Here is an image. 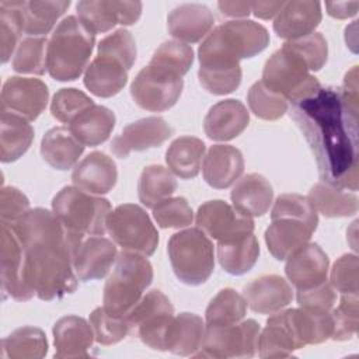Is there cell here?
<instances>
[{
  "instance_id": "24",
  "label": "cell",
  "mask_w": 359,
  "mask_h": 359,
  "mask_svg": "<svg viewBox=\"0 0 359 359\" xmlns=\"http://www.w3.org/2000/svg\"><path fill=\"white\" fill-rule=\"evenodd\" d=\"M248 123L250 114L245 105L238 100L229 98L210 107L203 119V129L209 139L227 142L241 135Z\"/></svg>"
},
{
  "instance_id": "19",
  "label": "cell",
  "mask_w": 359,
  "mask_h": 359,
  "mask_svg": "<svg viewBox=\"0 0 359 359\" xmlns=\"http://www.w3.org/2000/svg\"><path fill=\"white\" fill-rule=\"evenodd\" d=\"M216 29L227 50L237 60L254 57L269 45L266 28L251 20L227 21Z\"/></svg>"
},
{
  "instance_id": "49",
  "label": "cell",
  "mask_w": 359,
  "mask_h": 359,
  "mask_svg": "<svg viewBox=\"0 0 359 359\" xmlns=\"http://www.w3.org/2000/svg\"><path fill=\"white\" fill-rule=\"evenodd\" d=\"M90 325L95 341L101 345L118 344L130 332L126 317L111 314L104 307H97L91 311Z\"/></svg>"
},
{
  "instance_id": "47",
  "label": "cell",
  "mask_w": 359,
  "mask_h": 359,
  "mask_svg": "<svg viewBox=\"0 0 359 359\" xmlns=\"http://www.w3.org/2000/svg\"><path fill=\"white\" fill-rule=\"evenodd\" d=\"M247 101L251 112L265 121H276L287 112V100L269 90L262 81L250 87Z\"/></svg>"
},
{
  "instance_id": "37",
  "label": "cell",
  "mask_w": 359,
  "mask_h": 359,
  "mask_svg": "<svg viewBox=\"0 0 359 359\" xmlns=\"http://www.w3.org/2000/svg\"><path fill=\"white\" fill-rule=\"evenodd\" d=\"M0 112V160L13 163L29 149L34 140V128L15 114Z\"/></svg>"
},
{
  "instance_id": "48",
  "label": "cell",
  "mask_w": 359,
  "mask_h": 359,
  "mask_svg": "<svg viewBox=\"0 0 359 359\" xmlns=\"http://www.w3.org/2000/svg\"><path fill=\"white\" fill-rule=\"evenodd\" d=\"M271 219L299 220L313 230L317 229L318 215L307 196L299 194H282L276 198L271 212Z\"/></svg>"
},
{
  "instance_id": "12",
  "label": "cell",
  "mask_w": 359,
  "mask_h": 359,
  "mask_svg": "<svg viewBox=\"0 0 359 359\" xmlns=\"http://www.w3.org/2000/svg\"><path fill=\"white\" fill-rule=\"evenodd\" d=\"M182 88L184 81L181 77L147 65L133 79L130 95L140 108L151 112H163L177 104Z\"/></svg>"
},
{
  "instance_id": "20",
  "label": "cell",
  "mask_w": 359,
  "mask_h": 359,
  "mask_svg": "<svg viewBox=\"0 0 359 359\" xmlns=\"http://www.w3.org/2000/svg\"><path fill=\"white\" fill-rule=\"evenodd\" d=\"M247 306L258 314H273L285 309L293 299L290 283L279 275H262L243 289Z\"/></svg>"
},
{
  "instance_id": "41",
  "label": "cell",
  "mask_w": 359,
  "mask_h": 359,
  "mask_svg": "<svg viewBox=\"0 0 359 359\" xmlns=\"http://www.w3.org/2000/svg\"><path fill=\"white\" fill-rule=\"evenodd\" d=\"M177 185V180L168 168L160 164H150L143 168L139 177V201L143 206L153 209L161 201L170 198L175 192Z\"/></svg>"
},
{
  "instance_id": "53",
  "label": "cell",
  "mask_w": 359,
  "mask_h": 359,
  "mask_svg": "<svg viewBox=\"0 0 359 359\" xmlns=\"http://www.w3.org/2000/svg\"><path fill=\"white\" fill-rule=\"evenodd\" d=\"M153 217L161 229L187 227L194 220V212L182 196L167 198L153 208Z\"/></svg>"
},
{
  "instance_id": "61",
  "label": "cell",
  "mask_w": 359,
  "mask_h": 359,
  "mask_svg": "<svg viewBox=\"0 0 359 359\" xmlns=\"http://www.w3.org/2000/svg\"><path fill=\"white\" fill-rule=\"evenodd\" d=\"M217 7L227 17H247L251 13L250 1H219Z\"/></svg>"
},
{
  "instance_id": "28",
  "label": "cell",
  "mask_w": 359,
  "mask_h": 359,
  "mask_svg": "<svg viewBox=\"0 0 359 359\" xmlns=\"http://www.w3.org/2000/svg\"><path fill=\"white\" fill-rule=\"evenodd\" d=\"M230 198L238 213L247 217H258L268 212L273 199V189L264 175L251 172L236 182Z\"/></svg>"
},
{
  "instance_id": "10",
  "label": "cell",
  "mask_w": 359,
  "mask_h": 359,
  "mask_svg": "<svg viewBox=\"0 0 359 359\" xmlns=\"http://www.w3.org/2000/svg\"><path fill=\"white\" fill-rule=\"evenodd\" d=\"M259 324L252 320H244L230 325H205L201 348L196 358H252L258 348Z\"/></svg>"
},
{
  "instance_id": "17",
  "label": "cell",
  "mask_w": 359,
  "mask_h": 359,
  "mask_svg": "<svg viewBox=\"0 0 359 359\" xmlns=\"http://www.w3.org/2000/svg\"><path fill=\"white\" fill-rule=\"evenodd\" d=\"M24 248L11 226L1 224L0 233V265L1 289L8 297L17 302L31 299L24 283Z\"/></svg>"
},
{
  "instance_id": "1",
  "label": "cell",
  "mask_w": 359,
  "mask_h": 359,
  "mask_svg": "<svg viewBox=\"0 0 359 359\" xmlns=\"http://www.w3.org/2000/svg\"><path fill=\"white\" fill-rule=\"evenodd\" d=\"M290 118L309 143L321 181L342 189H358V114L342 101L334 87L292 102Z\"/></svg>"
},
{
  "instance_id": "57",
  "label": "cell",
  "mask_w": 359,
  "mask_h": 359,
  "mask_svg": "<svg viewBox=\"0 0 359 359\" xmlns=\"http://www.w3.org/2000/svg\"><path fill=\"white\" fill-rule=\"evenodd\" d=\"M297 303L300 307H314L323 310H332L337 302L335 289L328 280L309 289L297 290Z\"/></svg>"
},
{
  "instance_id": "50",
  "label": "cell",
  "mask_w": 359,
  "mask_h": 359,
  "mask_svg": "<svg viewBox=\"0 0 359 359\" xmlns=\"http://www.w3.org/2000/svg\"><path fill=\"white\" fill-rule=\"evenodd\" d=\"M97 55L109 56L130 70L136 60L137 50L132 34L125 28H119L98 42Z\"/></svg>"
},
{
  "instance_id": "27",
  "label": "cell",
  "mask_w": 359,
  "mask_h": 359,
  "mask_svg": "<svg viewBox=\"0 0 359 359\" xmlns=\"http://www.w3.org/2000/svg\"><path fill=\"white\" fill-rule=\"evenodd\" d=\"M203 178L212 188L224 189L244 172L243 153L230 144H215L203 157Z\"/></svg>"
},
{
  "instance_id": "32",
  "label": "cell",
  "mask_w": 359,
  "mask_h": 359,
  "mask_svg": "<svg viewBox=\"0 0 359 359\" xmlns=\"http://www.w3.org/2000/svg\"><path fill=\"white\" fill-rule=\"evenodd\" d=\"M259 244L254 233H244L217 241V259L224 272L244 275L257 264Z\"/></svg>"
},
{
  "instance_id": "26",
  "label": "cell",
  "mask_w": 359,
  "mask_h": 359,
  "mask_svg": "<svg viewBox=\"0 0 359 359\" xmlns=\"http://www.w3.org/2000/svg\"><path fill=\"white\" fill-rule=\"evenodd\" d=\"M213 22L212 11L199 3L181 4L167 15L168 32L184 43L199 42L210 32Z\"/></svg>"
},
{
  "instance_id": "44",
  "label": "cell",
  "mask_w": 359,
  "mask_h": 359,
  "mask_svg": "<svg viewBox=\"0 0 359 359\" xmlns=\"http://www.w3.org/2000/svg\"><path fill=\"white\" fill-rule=\"evenodd\" d=\"M194 63V50L177 39L163 42L150 59V66L168 74L184 77Z\"/></svg>"
},
{
  "instance_id": "9",
  "label": "cell",
  "mask_w": 359,
  "mask_h": 359,
  "mask_svg": "<svg viewBox=\"0 0 359 359\" xmlns=\"http://www.w3.org/2000/svg\"><path fill=\"white\" fill-rule=\"evenodd\" d=\"M198 57V79L208 93L224 95L238 88L243 76L240 60L224 48L216 28L199 45Z\"/></svg>"
},
{
  "instance_id": "30",
  "label": "cell",
  "mask_w": 359,
  "mask_h": 359,
  "mask_svg": "<svg viewBox=\"0 0 359 359\" xmlns=\"http://www.w3.org/2000/svg\"><path fill=\"white\" fill-rule=\"evenodd\" d=\"M313 233L311 227L299 220L276 219L265 230V243L272 257L283 261L307 244Z\"/></svg>"
},
{
  "instance_id": "11",
  "label": "cell",
  "mask_w": 359,
  "mask_h": 359,
  "mask_svg": "<svg viewBox=\"0 0 359 359\" xmlns=\"http://www.w3.org/2000/svg\"><path fill=\"white\" fill-rule=\"evenodd\" d=\"M174 307L168 297L158 289H153L136 303L126 316L129 330L144 345L156 351H164V338Z\"/></svg>"
},
{
  "instance_id": "46",
  "label": "cell",
  "mask_w": 359,
  "mask_h": 359,
  "mask_svg": "<svg viewBox=\"0 0 359 359\" xmlns=\"http://www.w3.org/2000/svg\"><path fill=\"white\" fill-rule=\"evenodd\" d=\"M22 3L15 0L0 1V49L1 63H7L24 32Z\"/></svg>"
},
{
  "instance_id": "2",
  "label": "cell",
  "mask_w": 359,
  "mask_h": 359,
  "mask_svg": "<svg viewBox=\"0 0 359 359\" xmlns=\"http://www.w3.org/2000/svg\"><path fill=\"white\" fill-rule=\"evenodd\" d=\"M24 252V283L43 302L60 299L77 289L74 257L84 236L67 230L53 212L29 209L14 226Z\"/></svg>"
},
{
  "instance_id": "31",
  "label": "cell",
  "mask_w": 359,
  "mask_h": 359,
  "mask_svg": "<svg viewBox=\"0 0 359 359\" xmlns=\"http://www.w3.org/2000/svg\"><path fill=\"white\" fill-rule=\"evenodd\" d=\"M128 69L118 60L97 55L84 73L87 90L101 98L116 95L128 81Z\"/></svg>"
},
{
  "instance_id": "54",
  "label": "cell",
  "mask_w": 359,
  "mask_h": 359,
  "mask_svg": "<svg viewBox=\"0 0 359 359\" xmlns=\"http://www.w3.org/2000/svg\"><path fill=\"white\" fill-rule=\"evenodd\" d=\"M303 59L310 72H318L327 62L328 45L321 32H313L304 38L283 43Z\"/></svg>"
},
{
  "instance_id": "36",
  "label": "cell",
  "mask_w": 359,
  "mask_h": 359,
  "mask_svg": "<svg viewBox=\"0 0 359 359\" xmlns=\"http://www.w3.org/2000/svg\"><path fill=\"white\" fill-rule=\"evenodd\" d=\"M115 122V114L109 108L94 104L79 114L69 123V129L84 146L94 147L109 137Z\"/></svg>"
},
{
  "instance_id": "13",
  "label": "cell",
  "mask_w": 359,
  "mask_h": 359,
  "mask_svg": "<svg viewBox=\"0 0 359 359\" xmlns=\"http://www.w3.org/2000/svg\"><path fill=\"white\" fill-rule=\"evenodd\" d=\"M48 98L49 90L42 80L13 76L3 84L0 111L15 114L31 122L43 112Z\"/></svg>"
},
{
  "instance_id": "16",
  "label": "cell",
  "mask_w": 359,
  "mask_h": 359,
  "mask_svg": "<svg viewBox=\"0 0 359 359\" xmlns=\"http://www.w3.org/2000/svg\"><path fill=\"white\" fill-rule=\"evenodd\" d=\"M172 128L161 116H147L126 125L111 142V151L126 158L132 151H144L161 146L172 135Z\"/></svg>"
},
{
  "instance_id": "7",
  "label": "cell",
  "mask_w": 359,
  "mask_h": 359,
  "mask_svg": "<svg viewBox=\"0 0 359 359\" xmlns=\"http://www.w3.org/2000/svg\"><path fill=\"white\" fill-rule=\"evenodd\" d=\"M269 90L294 102L316 93L321 84L307 65L287 46H282L265 62L261 80Z\"/></svg>"
},
{
  "instance_id": "60",
  "label": "cell",
  "mask_w": 359,
  "mask_h": 359,
  "mask_svg": "<svg viewBox=\"0 0 359 359\" xmlns=\"http://www.w3.org/2000/svg\"><path fill=\"white\" fill-rule=\"evenodd\" d=\"M283 4L285 1H252L251 11L258 18L269 20L280 11Z\"/></svg>"
},
{
  "instance_id": "58",
  "label": "cell",
  "mask_w": 359,
  "mask_h": 359,
  "mask_svg": "<svg viewBox=\"0 0 359 359\" xmlns=\"http://www.w3.org/2000/svg\"><path fill=\"white\" fill-rule=\"evenodd\" d=\"M341 98L344 104L353 112L358 114V66H353L344 79Z\"/></svg>"
},
{
  "instance_id": "42",
  "label": "cell",
  "mask_w": 359,
  "mask_h": 359,
  "mask_svg": "<svg viewBox=\"0 0 359 359\" xmlns=\"http://www.w3.org/2000/svg\"><path fill=\"white\" fill-rule=\"evenodd\" d=\"M67 0H45V1H24L22 21L24 32L29 36H45L49 34L60 15L69 8Z\"/></svg>"
},
{
  "instance_id": "52",
  "label": "cell",
  "mask_w": 359,
  "mask_h": 359,
  "mask_svg": "<svg viewBox=\"0 0 359 359\" xmlns=\"http://www.w3.org/2000/svg\"><path fill=\"white\" fill-rule=\"evenodd\" d=\"M358 294H341L339 304L337 309L331 310L332 314V335L334 341H348L358 332Z\"/></svg>"
},
{
  "instance_id": "22",
  "label": "cell",
  "mask_w": 359,
  "mask_h": 359,
  "mask_svg": "<svg viewBox=\"0 0 359 359\" xmlns=\"http://www.w3.org/2000/svg\"><path fill=\"white\" fill-rule=\"evenodd\" d=\"M118 251L114 241L102 236L83 238L74 257V272L81 282L102 279L116 261Z\"/></svg>"
},
{
  "instance_id": "35",
  "label": "cell",
  "mask_w": 359,
  "mask_h": 359,
  "mask_svg": "<svg viewBox=\"0 0 359 359\" xmlns=\"http://www.w3.org/2000/svg\"><path fill=\"white\" fill-rule=\"evenodd\" d=\"M287 314L302 348L321 344L331 338L334 328L331 310L299 307L289 309Z\"/></svg>"
},
{
  "instance_id": "4",
  "label": "cell",
  "mask_w": 359,
  "mask_h": 359,
  "mask_svg": "<svg viewBox=\"0 0 359 359\" xmlns=\"http://www.w3.org/2000/svg\"><path fill=\"white\" fill-rule=\"evenodd\" d=\"M153 280V266L147 258L137 252L118 254L115 268L105 282L102 307L115 316L126 317L142 299L143 292Z\"/></svg>"
},
{
  "instance_id": "45",
  "label": "cell",
  "mask_w": 359,
  "mask_h": 359,
  "mask_svg": "<svg viewBox=\"0 0 359 359\" xmlns=\"http://www.w3.org/2000/svg\"><path fill=\"white\" fill-rule=\"evenodd\" d=\"M48 43L46 36L24 38L14 53L13 70L21 74L42 76L48 70Z\"/></svg>"
},
{
  "instance_id": "15",
  "label": "cell",
  "mask_w": 359,
  "mask_h": 359,
  "mask_svg": "<svg viewBox=\"0 0 359 359\" xmlns=\"http://www.w3.org/2000/svg\"><path fill=\"white\" fill-rule=\"evenodd\" d=\"M196 226L208 237L217 241L254 231L252 219L238 213L231 205L222 199L208 201L199 206L196 212Z\"/></svg>"
},
{
  "instance_id": "6",
  "label": "cell",
  "mask_w": 359,
  "mask_h": 359,
  "mask_svg": "<svg viewBox=\"0 0 359 359\" xmlns=\"http://www.w3.org/2000/svg\"><path fill=\"white\" fill-rule=\"evenodd\" d=\"M52 212L70 231L81 236H102L111 203L77 187L62 188L52 199Z\"/></svg>"
},
{
  "instance_id": "59",
  "label": "cell",
  "mask_w": 359,
  "mask_h": 359,
  "mask_svg": "<svg viewBox=\"0 0 359 359\" xmlns=\"http://www.w3.org/2000/svg\"><path fill=\"white\" fill-rule=\"evenodd\" d=\"M325 8L328 15L338 20H344L358 13L359 1H327Z\"/></svg>"
},
{
  "instance_id": "56",
  "label": "cell",
  "mask_w": 359,
  "mask_h": 359,
  "mask_svg": "<svg viewBox=\"0 0 359 359\" xmlns=\"http://www.w3.org/2000/svg\"><path fill=\"white\" fill-rule=\"evenodd\" d=\"M29 210L28 198L15 187H3L0 192L1 224L14 226Z\"/></svg>"
},
{
  "instance_id": "34",
  "label": "cell",
  "mask_w": 359,
  "mask_h": 359,
  "mask_svg": "<svg viewBox=\"0 0 359 359\" xmlns=\"http://www.w3.org/2000/svg\"><path fill=\"white\" fill-rule=\"evenodd\" d=\"M84 151V144L66 126L49 129L41 140V154L55 170L72 168Z\"/></svg>"
},
{
  "instance_id": "5",
  "label": "cell",
  "mask_w": 359,
  "mask_h": 359,
  "mask_svg": "<svg viewBox=\"0 0 359 359\" xmlns=\"http://www.w3.org/2000/svg\"><path fill=\"white\" fill-rule=\"evenodd\" d=\"M167 252L175 276L185 285H202L213 273V243L198 227L174 233L168 240Z\"/></svg>"
},
{
  "instance_id": "38",
  "label": "cell",
  "mask_w": 359,
  "mask_h": 359,
  "mask_svg": "<svg viewBox=\"0 0 359 359\" xmlns=\"http://www.w3.org/2000/svg\"><path fill=\"white\" fill-rule=\"evenodd\" d=\"M205 143L194 136L177 137L165 151V163L172 174L182 180L195 178L205 157Z\"/></svg>"
},
{
  "instance_id": "3",
  "label": "cell",
  "mask_w": 359,
  "mask_h": 359,
  "mask_svg": "<svg viewBox=\"0 0 359 359\" xmlns=\"http://www.w3.org/2000/svg\"><path fill=\"white\" fill-rule=\"evenodd\" d=\"M95 43L91 32L76 15L63 18L48 43V73L57 81H73L88 67Z\"/></svg>"
},
{
  "instance_id": "14",
  "label": "cell",
  "mask_w": 359,
  "mask_h": 359,
  "mask_svg": "<svg viewBox=\"0 0 359 359\" xmlns=\"http://www.w3.org/2000/svg\"><path fill=\"white\" fill-rule=\"evenodd\" d=\"M140 1L83 0L76 6L79 20L94 34L107 32L116 24L133 25L142 14Z\"/></svg>"
},
{
  "instance_id": "8",
  "label": "cell",
  "mask_w": 359,
  "mask_h": 359,
  "mask_svg": "<svg viewBox=\"0 0 359 359\" xmlns=\"http://www.w3.org/2000/svg\"><path fill=\"white\" fill-rule=\"evenodd\" d=\"M107 233L123 251L144 257L154 254L158 245V233L146 210L135 203H123L109 212Z\"/></svg>"
},
{
  "instance_id": "29",
  "label": "cell",
  "mask_w": 359,
  "mask_h": 359,
  "mask_svg": "<svg viewBox=\"0 0 359 359\" xmlns=\"http://www.w3.org/2000/svg\"><path fill=\"white\" fill-rule=\"evenodd\" d=\"M302 345L292 328L287 310H279L266 320L258 337V355L262 359L287 358Z\"/></svg>"
},
{
  "instance_id": "25",
  "label": "cell",
  "mask_w": 359,
  "mask_h": 359,
  "mask_svg": "<svg viewBox=\"0 0 359 359\" xmlns=\"http://www.w3.org/2000/svg\"><path fill=\"white\" fill-rule=\"evenodd\" d=\"M116 180V164L102 151H93L86 156L72 172L74 187L93 195L108 194L115 187Z\"/></svg>"
},
{
  "instance_id": "43",
  "label": "cell",
  "mask_w": 359,
  "mask_h": 359,
  "mask_svg": "<svg viewBox=\"0 0 359 359\" xmlns=\"http://www.w3.org/2000/svg\"><path fill=\"white\" fill-rule=\"evenodd\" d=\"M247 311L243 294L231 287H224L210 300L206 307V325H230L240 323Z\"/></svg>"
},
{
  "instance_id": "23",
  "label": "cell",
  "mask_w": 359,
  "mask_h": 359,
  "mask_svg": "<svg viewBox=\"0 0 359 359\" xmlns=\"http://www.w3.org/2000/svg\"><path fill=\"white\" fill-rule=\"evenodd\" d=\"M55 358H88L93 349L94 331L83 317L65 316L53 325Z\"/></svg>"
},
{
  "instance_id": "18",
  "label": "cell",
  "mask_w": 359,
  "mask_h": 359,
  "mask_svg": "<svg viewBox=\"0 0 359 359\" xmlns=\"http://www.w3.org/2000/svg\"><path fill=\"white\" fill-rule=\"evenodd\" d=\"M330 259L316 243H307L296 250L285 265L289 282L297 289H309L327 280Z\"/></svg>"
},
{
  "instance_id": "21",
  "label": "cell",
  "mask_w": 359,
  "mask_h": 359,
  "mask_svg": "<svg viewBox=\"0 0 359 359\" xmlns=\"http://www.w3.org/2000/svg\"><path fill=\"white\" fill-rule=\"evenodd\" d=\"M321 18V3L318 1H285L273 21V31L282 39H300L313 34Z\"/></svg>"
},
{
  "instance_id": "51",
  "label": "cell",
  "mask_w": 359,
  "mask_h": 359,
  "mask_svg": "<svg viewBox=\"0 0 359 359\" xmlns=\"http://www.w3.org/2000/svg\"><path fill=\"white\" fill-rule=\"evenodd\" d=\"M94 105V101L79 88H60L52 98L50 112L59 122L70 123L79 114Z\"/></svg>"
},
{
  "instance_id": "39",
  "label": "cell",
  "mask_w": 359,
  "mask_h": 359,
  "mask_svg": "<svg viewBox=\"0 0 359 359\" xmlns=\"http://www.w3.org/2000/svg\"><path fill=\"white\" fill-rule=\"evenodd\" d=\"M309 201L316 212L325 217H348L358 212V196L342 188L334 187L324 181L317 182L309 192Z\"/></svg>"
},
{
  "instance_id": "33",
  "label": "cell",
  "mask_w": 359,
  "mask_h": 359,
  "mask_svg": "<svg viewBox=\"0 0 359 359\" xmlns=\"http://www.w3.org/2000/svg\"><path fill=\"white\" fill-rule=\"evenodd\" d=\"M205 332L203 320L195 313H180L168 324L164 351L180 356L195 355L201 348Z\"/></svg>"
},
{
  "instance_id": "40",
  "label": "cell",
  "mask_w": 359,
  "mask_h": 359,
  "mask_svg": "<svg viewBox=\"0 0 359 359\" xmlns=\"http://www.w3.org/2000/svg\"><path fill=\"white\" fill-rule=\"evenodd\" d=\"M1 359H41L48 353V339L38 327H20L1 341Z\"/></svg>"
},
{
  "instance_id": "55",
  "label": "cell",
  "mask_w": 359,
  "mask_h": 359,
  "mask_svg": "<svg viewBox=\"0 0 359 359\" xmlns=\"http://www.w3.org/2000/svg\"><path fill=\"white\" fill-rule=\"evenodd\" d=\"M359 262L355 254L341 255L332 265L330 283L341 294H358Z\"/></svg>"
}]
</instances>
